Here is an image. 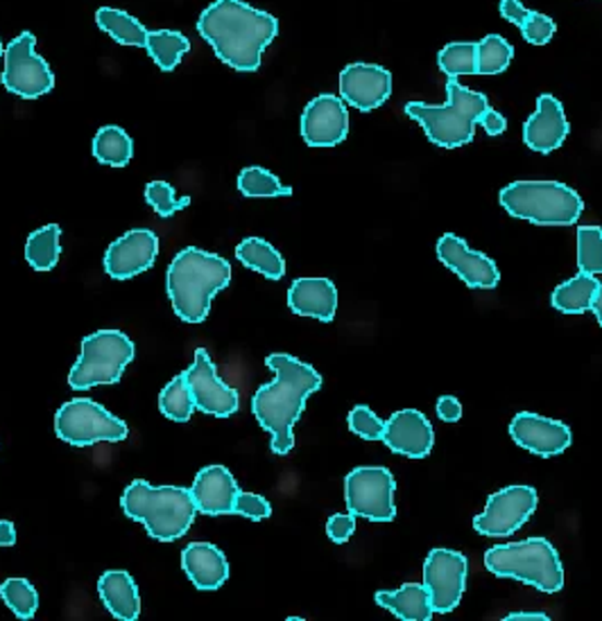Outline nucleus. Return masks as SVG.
Instances as JSON below:
<instances>
[{"label": "nucleus", "mask_w": 602, "mask_h": 621, "mask_svg": "<svg viewBox=\"0 0 602 621\" xmlns=\"http://www.w3.org/2000/svg\"><path fill=\"white\" fill-rule=\"evenodd\" d=\"M159 410L166 418L170 421H177V423H186L191 421L193 412H195V402H193V395H191V389L186 385V378H184V373L182 376H177L172 378L161 395H159Z\"/></svg>", "instance_id": "obj_33"}, {"label": "nucleus", "mask_w": 602, "mask_h": 621, "mask_svg": "<svg viewBox=\"0 0 602 621\" xmlns=\"http://www.w3.org/2000/svg\"><path fill=\"white\" fill-rule=\"evenodd\" d=\"M347 423H349V429L356 434V437L365 439V441H381L383 434H385V423L365 405L353 407Z\"/></svg>", "instance_id": "obj_40"}, {"label": "nucleus", "mask_w": 602, "mask_h": 621, "mask_svg": "<svg viewBox=\"0 0 602 621\" xmlns=\"http://www.w3.org/2000/svg\"><path fill=\"white\" fill-rule=\"evenodd\" d=\"M501 16L515 25H523L530 16V10L523 8L521 0H501Z\"/></svg>", "instance_id": "obj_45"}, {"label": "nucleus", "mask_w": 602, "mask_h": 621, "mask_svg": "<svg viewBox=\"0 0 602 621\" xmlns=\"http://www.w3.org/2000/svg\"><path fill=\"white\" fill-rule=\"evenodd\" d=\"M509 437L519 448L537 456H557L574 441L568 425L530 412H521L511 418Z\"/></svg>", "instance_id": "obj_18"}, {"label": "nucleus", "mask_w": 602, "mask_h": 621, "mask_svg": "<svg viewBox=\"0 0 602 621\" xmlns=\"http://www.w3.org/2000/svg\"><path fill=\"white\" fill-rule=\"evenodd\" d=\"M159 254V235L147 229L128 231L109 244L105 254V271L113 281H128L155 265Z\"/></svg>", "instance_id": "obj_16"}, {"label": "nucleus", "mask_w": 602, "mask_h": 621, "mask_svg": "<svg viewBox=\"0 0 602 621\" xmlns=\"http://www.w3.org/2000/svg\"><path fill=\"white\" fill-rule=\"evenodd\" d=\"M0 597L19 619H33L39 608V595L27 579H8L0 585Z\"/></svg>", "instance_id": "obj_36"}, {"label": "nucleus", "mask_w": 602, "mask_h": 621, "mask_svg": "<svg viewBox=\"0 0 602 621\" xmlns=\"http://www.w3.org/2000/svg\"><path fill=\"white\" fill-rule=\"evenodd\" d=\"M16 543V526L10 520H0V547H12Z\"/></svg>", "instance_id": "obj_47"}, {"label": "nucleus", "mask_w": 602, "mask_h": 621, "mask_svg": "<svg viewBox=\"0 0 602 621\" xmlns=\"http://www.w3.org/2000/svg\"><path fill=\"white\" fill-rule=\"evenodd\" d=\"M3 54H5V48H3V41H0V57H3Z\"/></svg>", "instance_id": "obj_50"}, {"label": "nucleus", "mask_w": 602, "mask_h": 621, "mask_svg": "<svg viewBox=\"0 0 602 621\" xmlns=\"http://www.w3.org/2000/svg\"><path fill=\"white\" fill-rule=\"evenodd\" d=\"M393 96V73L376 64H349L340 73V98L345 105L374 111Z\"/></svg>", "instance_id": "obj_19"}, {"label": "nucleus", "mask_w": 602, "mask_h": 621, "mask_svg": "<svg viewBox=\"0 0 602 621\" xmlns=\"http://www.w3.org/2000/svg\"><path fill=\"white\" fill-rule=\"evenodd\" d=\"M539 495L532 486H507L487 497L485 511L473 518V529L480 536L507 538L517 534L537 511Z\"/></svg>", "instance_id": "obj_12"}, {"label": "nucleus", "mask_w": 602, "mask_h": 621, "mask_svg": "<svg viewBox=\"0 0 602 621\" xmlns=\"http://www.w3.org/2000/svg\"><path fill=\"white\" fill-rule=\"evenodd\" d=\"M437 416L444 421V423H458L462 418V405H460V400L454 398V395H442L437 400Z\"/></svg>", "instance_id": "obj_44"}, {"label": "nucleus", "mask_w": 602, "mask_h": 621, "mask_svg": "<svg viewBox=\"0 0 602 621\" xmlns=\"http://www.w3.org/2000/svg\"><path fill=\"white\" fill-rule=\"evenodd\" d=\"M236 258L245 267L263 273L269 281H279L286 273V260L277 248L261 240V238H245L236 246Z\"/></svg>", "instance_id": "obj_27"}, {"label": "nucleus", "mask_w": 602, "mask_h": 621, "mask_svg": "<svg viewBox=\"0 0 602 621\" xmlns=\"http://www.w3.org/2000/svg\"><path fill=\"white\" fill-rule=\"evenodd\" d=\"M511 57H515V48L498 35H487L478 41V75H501L509 66Z\"/></svg>", "instance_id": "obj_37"}, {"label": "nucleus", "mask_w": 602, "mask_h": 621, "mask_svg": "<svg viewBox=\"0 0 602 621\" xmlns=\"http://www.w3.org/2000/svg\"><path fill=\"white\" fill-rule=\"evenodd\" d=\"M598 288L600 283L595 276L580 271L578 276L570 278V281L555 288L553 307L564 315H585L587 309H591Z\"/></svg>", "instance_id": "obj_28"}, {"label": "nucleus", "mask_w": 602, "mask_h": 621, "mask_svg": "<svg viewBox=\"0 0 602 621\" xmlns=\"http://www.w3.org/2000/svg\"><path fill=\"white\" fill-rule=\"evenodd\" d=\"M578 267L585 273H602V229L580 227L578 229Z\"/></svg>", "instance_id": "obj_38"}, {"label": "nucleus", "mask_w": 602, "mask_h": 621, "mask_svg": "<svg viewBox=\"0 0 602 621\" xmlns=\"http://www.w3.org/2000/svg\"><path fill=\"white\" fill-rule=\"evenodd\" d=\"M591 309H593V315H595L598 324L602 326V285L598 288V294H595V299H593V303H591Z\"/></svg>", "instance_id": "obj_49"}, {"label": "nucleus", "mask_w": 602, "mask_h": 621, "mask_svg": "<svg viewBox=\"0 0 602 621\" xmlns=\"http://www.w3.org/2000/svg\"><path fill=\"white\" fill-rule=\"evenodd\" d=\"M485 568L498 579L528 583L546 595H555L564 587L559 553L546 538L496 545L485 553Z\"/></svg>", "instance_id": "obj_7"}, {"label": "nucleus", "mask_w": 602, "mask_h": 621, "mask_svg": "<svg viewBox=\"0 0 602 621\" xmlns=\"http://www.w3.org/2000/svg\"><path fill=\"white\" fill-rule=\"evenodd\" d=\"M98 595L109 610L120 621H134L141 614V597L134 579L123 570H109L98 581Z\"/></svg>", "instance_id": "obj_25"}, {"label": "nucleus", "mask_w": 602, "mask_h": 621, "mask_svg": "<svg viewBox=\"0 0 602 621\" xmlns=\"http://www.w3.org/2000/svg\"><path fill=\"white\" fill-rule=\"evenodd\" d=\"M376 604L404 621H431L435 610L424 583H404L395 593L378 589Z\"/></svg>", "instance_id": "obj_26"}, {"label": "nucleus", "mask_w": 602, "mask_h": 621, "mask_svg": "<svg viewBox=\"0 0 602 621\" xmlns=\"http://www.w3.org/2000/svg\"><path fill=\"white\" fill-rule=\"evenodd\" d=\"M301 136L311 147H336L349 136V111L338 96L313 98L301 113Z\"/></svg>", "instance_id": "obj_17"}, {"label": "nucleus", "mask_w": 602, "mask_h": 621, "mask_svg": "<svg viewBox=\"0 0 602 621\" xmlns=\"http://www.w3.org/2000/svg\"><path fill=\"white\" fill-rule=\"evenodd\" d=\"M236 515H243L248 520H254V522H261L265 518L273 515V504H269L265 497L256 495V492H243V490H238V497H236V509H233Z\"/></svg>", "instance_id": "obj_42"}, {"label": "nucleus", "mask_w": 602, "mask_h": 621, "mask_svg": "<svg viewBox=\"0 0 602 621\" xmlns=\"http://www.w3.org/2000/svg\"><path fill=\"white\" fill-rule=\"evenodd\" d=\"M184 378L197 412L216 418H229L238 412V391L220 380L214 360L204 349L195 351V362L184 370Z\"/></svg>", "instance_id": "obj_14"}, {"label": "nucleus", "mask_w": 602, "mask_h": 621, "mask_svg": "<svg viewBox=\"0 0 602 621\" xmlns=\"http://www.w3.org/2000/svg\"><path fill=\"white\" fill-rule=\"evenodd\" d=\"M134 360L132 339L120 330H98L82 339V353L71 368L69 385L86 391L98 385H116Z\"/></svg>", "instance_id": "obj_8"}, {"label": "nucleus", "mask_w": 602, "mask_h": 621, "mask_svg": "<svg viewBox=\"0 0 602 621\" xmlns=\"http://www.w3.org/2000/svg\"><path fill=\"white\" fill-rule=\"evenodd\" d=\"M356 532V515L353 513H336L326 522V536L336 545L347 543Z\"/></svg>", "instance_id": "obj_43"}, {"label": "nucleus", "mask_w": 602, "mask_h": 621, "mask_svg": "<svg viewBox=\"0 0 602 621\" xmlns=\"http://www.w3.org/2000/svg\"><path fill=\"white\" fill-rule=\"evenodd\" d=\"M231 283V265L216 256L189 246L179 252L168 267L166 288L174 315L186 324H202L208 317L210 299Z\"/></svg>", "instance_id": "obj_3"}, {"label": "nucleus", "mask_w": 602, "mask_h": 621, "mask_svg": "<svg viewBox=\"0 0 602 621\" xmlns=\"http://www.w3.org/2000/svg\"><path fill=\"white\" fill-rule=\"evenodd\" d=\"M57 437L73 448H88L100 441L118 443L128 439V425L109 414L98 402L88 398H75L59 407L55 416Z\"/></svg>", "instance_id": "obj_9"}, {"label": "nucleus", "mask_w": 602, "mask_h": 621, "mask_svg": "<svg viewBox=\"0 0 602 621\" xmlns=\"http://www.w3.org/2000/svg\"><path fill=\"white\" fill-rule=\"evenodd\" d=\"M557 33V25L551 16L541 12H530L528 21L521 25V35L532 46H546Z\"/></svg>", "instance_id": "obj_41"}, {"label": "nucleus", "mask_w": 602, "mask_h": 621, "mask_svg": "<svg viewBox=\"0 0 602 621\" xmlns=\"http://www.w3.org/2000/svg\"><path fill=\"white\" fill-rule=\"evenodd\" d=\"M123 513L141 522L149 538L172 543L182 538L195 520V500L191 488L149 486L143 479L132 482L120 497Z\"/></svg>", "instance_id": "obj_4"}, {"label": "nucleus", "mask_w": 602, "mask_h": 621, "mask_svg": "<svg viewBox=\"0 0 602 621\" xmlns=\"http://www.w3.org/2000/svg\"><path fill=\"white\" fill-rule=\"evenodd\" d=\"M238 191L250 199L258 197H290L292 188L284 185L277 174L263 168H245L238 176Z\"/></svg>", "instance_id": "obj_34"}, {"label": "nucleus", "mask_w": 602, "mask_h": 621, "mask_svg": "<svg viewBox=\"0 0 602 621\" xmlns=\"http://www.w3.org/2000/svg\"><path fill=\"white\" fill-rule=\"evenodd\" d=\"M467 556L454 549H433L424 563V583L435 614L454 612L467 589Z\"/></svg>", "instance_id": "obj_13"}, {"label": "nucleus", "mask_w": 602, "mask_h": 621, "mask_svg": "<svg viewBox=\"0 0 602 621\" xmlns=\"http://www.w3.org/2000/svg\"><path fill=\"white\" fill-rule=\"evenodd\" d=\"M395 490V475L383 465H360L345 477L349 513L370 522H393L397 518Z\"/></svg>", "instance_id": "obj_10"}, {"label": "nucleus", "mask_w": 602, "mask_h": 621, "mask_svg": "<svg viewBox=\"0 0 602 621\" xmlns=\"http://www.w3.org/2000/svg\"><path fill=\"white\" fill-rule=\"evenodd\" d=\"M145 202L153 206L155 212L159 217H164V220H168V217H172L174 212L191 206V197H179L177 199L172 185L166 181H149L145 185Z\"/></svg>", "instance_id": "obj_39"}, {"label": "nucleus", "mask_w": 602, "mask_h": 621, "mask_svg": "<svg viewBox=\"0 0 602 621\" xmlns=\"http://www.w3.org/2000/svg\"><path fill=\"white\" fill-rule=\"evenodd\" d=\"M437 64L446 77L478 75V44L456 41L444 46L437 54Z\"/></svg>", "instance_id": "obj_35"}, {"label": "nucleus", "mask_w": 602, "mask_h": 621, "mask_svg": "<svg viewBox=\"0 0 602 621\" xmlns=\"http://www.w3.org/2000/svg\"><path fill=\"white\" fill-rule=\"evenodd\" d=\"M145 50L164 73H170L191 50V41L182 33H174V29H155V33L147 29Z\"/></svg>", "instance_id": "obj_29"}, {"label": "nucleus", "mask_w": 602, "mask_h": 621, "mask_svg": "<svg viewBox=\"0 0 602 621\" xmlns=\"http://www.w3.org/2000/svg\"><path fill=\"white\" fill-rule=\"evenodd\" d=\"M59 235H62V229L57 224H48L27 238L25 260L35 271H52L57 267L59 256H62V242H59Z\"/></svg>", "instance_id": "obj_32"}, {"label": "nucleus", "mask_w": 602, "mask_h": 621, "mask_svg": "<svg viewBox=\"0 0 602 621\" xmlns=\"http://www.w3.org/2000/svg\"><path fill=\"white\" fill-rule=\"evenodd\" d=\"M478 124H480V127H485V132L490 136H501L507 130V120L492 107L483 113V118H480Z\"/></svg>", "instance_id": "obj_46"}, {"label": "nucleus", "mask_w": 602, "mask_h": 621, "mask_svg": "<svg viewBox=\"0 0 602 621\" xmlns=\"http://www.w3.org/2000/svg\"><path fill=\"white\" fill-rule=\"evenodd\" d=\"M96 23L107 33L116 44L130 46V48H145L147 29L128 12L113 10V8H100L96 12Z\"/></svg>", "instance_id": "obj_30"}, {"label": "nucleus", "mask_w": 602, "mask_h": 621, "mask_svg": "<svg viewBox=\"0 0 602 621\" xmlns=\"http://www.w3.org/2000/svg\"><path fill=\"white\" fill-rule=\"evenodd\" d=\"M570 127L564 113V107L557 98L539 96L537 111L523 124V143L539 154H551L562 147Z\"/></svg>", "instance_id": "obj_21"}, {"label": "nucleus", "mask_w": 602, "mask_h": 621, "mask_svg": "<svg viewBox=\"0 0 602 621\" xmlns=\"http://www.w3.org/2000/svg\"><path fill=\"white\" fill-rule=\"evenodd\" d=\"M498 199L511 217L539 227H570L585 210L582 197L559 181H515Z\"/></svg>", "instance_id": "obj_6"}, {"label": "nucleus", "mask_w": 602, "mask_h": 621, "mask_svg": "<svg viewBox=\"0 0 602 621\" xmlns=\"http://www.w3.org/2000/svg\"><path fill=\"white\" fill-rule=\"evenodd\" d=\"M94 157L103 166L125 168L134 157V143L125 130L107 124L94 138Z\"/></svg>", "instance_id": "obj_31"}, {"label": "nucleus", "mask_w": 602, "mask_h": 621, "mask_svg": "<svg viewBox=\"0 0 602 621\" xmlns=\"http://www.w3.org/2000/svg\"><path fill=\"white\" fill-rule=\"evenodd\" d=\"M448 100L446 105H426V102H408L406 115L417 120L426 132V138L444 149H456L469 145L475 134V124L490 109L483 93L469 90L456 77L446 82Z\"/></svg>", "instance_id": "obj_5"}, {"label": "nucleus", "mask_w": 602, "mask_h": 621, "mask_svg": "<svg viewBox=\"0 0 602 621\" xmlns=\"http://www.w3.org/2000/svg\"><path fill=\"white\" fill-rule=\"evenodd\" d=\"M551 617L546 612H509L505 614V621H549Z\"/></svg>", "instance_id": "obj_48"}, {"label": "nucleus", "mask_w": 602, "mask_h": 621, "mask_svg": "<svg viewBox=\"0 0 602 621\" xmlns=\"http://www.w3.org/2000/svg\"><path fill=\"white\" fill-rule=\"evenodd\" d=\"M182 568L197 589H218L229 579L225 553L210 543H191L182 551Z\"/></svg>", "instance_id": "obj_24"}, {"label": "nucleus", "mask_w": 602, "mask_h": 621, "mask_svg": "<svg viewBox=\"0 0 602 621\" xmlns=\"http://www.w3.org/2000/svg\"><path fill=\"white\" fill-rule=\"evenodd\" d=\"M5 71L0 75L3 86L19 98L35 100L52 90L55 75L48 61L37 54V37L23 33L5 48Z\"/></svg>", "instance_id": "obj_11"}, {"label": "nucleus", "mask_w": 602, "mask_h": 621, "mask_svg": "<svg viewBox=\"0 0 602 621\" xmlns=\"http://www.w3.org/2000/svg\"><path fill=\"white\" fill-rule=\"evenodd\" d=\"M265 364L275 370V380L258 387L252 398V412L258 425L269 434V450L286 456L294 448L292 427L306 407V400L322 387V376L286 353H273Z\"/></svg>", "instance_id": "obj_2"}, {"label": "nucleus", "mask_w": 602, "mask_h": 621, "mask_svg": "<svg viewBox=\"0 0 602 621\" xmlns=\"http://www.w3.org/2000/svg\"><path fill=\"white\" fill-rule=\"evenodd\" d=\"M440 263L458 273L460 281L471 290H494L501 281V271L492 258L471 252L469 244L456 233H444L437 242Z\"/></svg>", "instance_id": "obj_15"}, {"label": "nucleus", "mask_w": 602, "mask_h": 621, "mask_svg": "<svg viewBox=\"0 0 602 621\" xmlns=\"http://www.w3.org/2000/svg\"><path fill=\"white\" fill-rule=\"evenodd\" d=\"M395 454L410 459H424L435 446V431L431 421L417 410L395 412L385 423V434L381 439Z\"/></svg>", "instance_id": "obj_20"}, {"label": "nucleus", "mask_w": 602, "mask_h": 621, "mask_svg": "<svg viewBox=\"0 0 602 621\" xmlns=\"http://www.w3.org/2000/svg\"><path fill=\"white\" fill-rule=\"evenodd\" d=\"M197 33L222 64L238 73H254L263 50L279 35V21L243 0H216L200 14Z\"/></svg>", "instance_id": "obj_1"}, {"label": "nucleus", "mask_w": 602, "mask_h": 621, "mask_svg": "<svg viewBox=\"0 0 602 621\" xmlns=\"http://www.w3.org/2000/svg\"><path fill=\"white\" fill-rule=\"evenodd\" d=\"M238 484L225 465H206L191 486L195 509L202 515H233Z\"/></svg>", "instance_id": "obj_22"}, {"label": "nucleus", "mask_w": 602, "mask_h": 621, "mask_svg": "<svg viewBox=\"0 0 602 621\" xmlns=\"http://www.w3.org/2000/svg\"><path fill=\"white\" fill-rule=\"evenodd\" d=\"M288 307L299 317L330 324L336 319L338 290L328 278H297L288 290Z\"/></svg>", "instance_id": "obj_23"}]
</instances>
